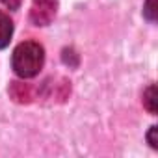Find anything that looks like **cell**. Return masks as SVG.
<instances>
[{"mask_svg":"<svg viewBox=\"0 0 158 158\" xmlns=\"http://www.w3.org/2000/svg\"><path fill=\"white\" fill-rule=\"evenodd\" d=\"M45 63V50L35 41H24L17 45L11 56V67L17 76L32 78L35 76Z\"/></svg>","mask_w":158,"mask_h":158,"instance_id":"cell-1","label":"cell"},{"mask_svg":"<svg viewBox=\"0 0 158 158\" xmlns=\"http://www.w3.org/2000/svg\"><path fill=\"white\" fill-rule=\"evenodd\" d=\"M58 10V0H32L30 21L35 26H47L54 21Z\"/></svg>","mask_w":158,"mask_h":158,"instance_id":"cell-2","label":"cell"},{"mask_svg":"<svg viewBox=\"0 0 158 158\" xmlns=\"http://www.w3.org/2000/svg\"><path fill=\"white\" fill-rule=\"evenodd\" d=\"M69 93H71V84L65 78H48L39 89V97L48 99L52 102H63L69 97Z\"/></svg>","mask_w":158,"mask_h":158,"instance_id":"cell-3","label":"cell"},{"mask_svg":"<svg viewBox=\"0 0 158 158\" xmlns=\"http://www.w3.org/2000/svg\"><path fill=\"white\" fill-rule=\"evenodd\" d=\"M10 97L19 104H28L34 101V88L21 80H13L10 84Z\"/></svg>","mask_w":158,"mask_h":158,"instance_id":"cell-4","label":"cell"},{"mask_svg":"<svg viewBox=\"0 0 158 158\" xmlns=\"http://www.w3.org/2000/svg\"><path fill=\"white\" fill-rule=\"evenodd\" d=\"M11 35H13V23L10 15L0 11V48H6L10 45Z\"/></svg>","mask_w":158,"mask_h":158,"instance_id":"cell-5","label":"cell"},{"mask_svg":"<svg viewBox=\"0 0 158 158\" xmlns=\"http://www.w3.org/2000/svg\"><path fill=\"white\" fill-rule=\"evenodd\" d=\"M143 104H145V108L154 115L156 114V86L154 84H151L145 91H143Z\"/></svg>","mask_w":158,"mask_h":158,"instance_id":"cell-6","label":"cell"},{"mask_svg":"<svg viewBox=\"0 0 158 158\" xmlns=\"http://www.w3.org/2000/svg\"><path fill=\"white\" fill-rule=\"evenodd\" d=\"M143 15H145L151 23H154V21H156V0H147V2H145Z\"/></svg>","mask_w":158,"mask_h":158,"instance_id":"cell-7","label":"cell"},{"mask_svg":"<svg viewBox=\"0 0 158 158\" xmlns=\"http://www.w3.org/2000/svg\"><path fill=\"white\" fill-rule=\"evenodd\" d=\"M147 139H149V143H151V147H152V149H158V143H156V127H151Z\"/></svg>","mask_w":158,"mask_h":158,"instance_id":"cell-8","label":"cell"},{"mask_svg":"<svg viewBox=\"0 0 158 158\" xmlns=\"http://www.w3.org/2000/svg\"><path fill=\"white\" fill-rule=\"evenodd\" d=\"M8 10H19V6H21V2L23 0H0Z\"/></svg>","mask_w":158,"mask_h":158,"instance_id":"cell-9","label":"cell"}]
</instances>
